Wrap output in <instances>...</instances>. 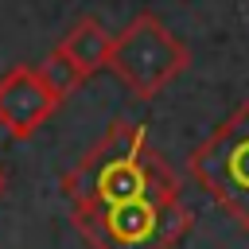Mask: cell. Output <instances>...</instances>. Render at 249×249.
Here are the masks:
<instances>
[{
	"label": "cell",
	"instance_id": "cell-1",
	"mask_svg": "<svg viewBox=\"0 0 249 249\" xmlns=\"http://www.w3.org/2000/svg\"><path fill=\"white\" fill-rule=\"evenodd\" d=\"M58 187L70 198V210L82 214V210L121 206L152 195H171L179 191V175L148 144L144 124L113 121L109 132L62 175Z\"/></svg>",
	"mask_w": 249,
	"mask_h": 249
},
{
	"label": "cell",
	"instance_id": "cell-2",
	"mask_svg": "<svg viewBox=\"0 0 249 249\" xmlns=\"http://www.w3.org/2000/svg\"><path fill=\"white\" fill-rule=\"evenodd\" d=\"M89 249H175L191 233V206L179 191L74 214Z\"/></svg>",
	"mask_w": 249,
	"mask_h": 249
},
{
	"label": "cell",
	"instance_id": "cell-3",
	"mask_svg": "<svg viewBox=\"0 0 249 249\" xmlns=\"http://www.w3.org/2000/svg\"><path fill=\"white\" fill-rule=\"evenodd\" d=\"M191 175L249 233V101L237 105L195 148Z\"/></svg>",
	"mask_w": 249,
	"mask_h": 249
},
{
	"label": "cell",
	"instance_id": "cell-4",
	"mask_svg": "<svg viewBox=\"0 0 249 249\" xmlns=\"http://www.w3.org/2000/svg\"><path fill=\"white\" fill-rule=\"evenodd\" d=\"M109 66L136 97H152L187 66V47L167 31L163 19L140 12L121 35H113Z\"/></svg>",
	"mask_w": 249,
	"mask_h": 249
},
{
	"label": "cell",
	"instance_id": "cell-5",
	"mask_svg": "<svg viewBox=\"0 0 249 249\" xmlns=\"http://www.w3.org/2000/svg\"><path fill=\"white\" fill-rule=\"evenodd\" d=\"M78 78L51 54L39 66H12L0 78V124L16 136L27 140L62 101V93L74 86Z\"/></svg>",
	"mask_w": 249,
	"mask_h": 249
},
{
	"label": "cell",
	"instance_id": "cell-6",
	"mask_svg": "<svg viewBox=\"0 0 249 249\" xmlns=\"http://www.w3.org/2000/svg\"><path fill=\"white\" fill-rule=\"evenodd\" d=\"M109 54H113V35H109L93 16L78 19V23L58 39V47H54V58H58L74 78L97 74L101 66H109Z\"/></svg>",
	"mask_w": 249,
	"mask_h": 249
},
{
	"label": "cell",
	"instance_id": "cell-7",
	"mask_svg": "<svg viewBox=\"0 0 249 249\" xmlns=\"http://www.w3.org/2000/svg\"><path fill=\"white\" fill-rule=\"evenodd\" d=\"M4 187H8V175H4V167H0V198H4Z\"/></svg>",
	"mask_w": 249,
	"mask_h": 249
}]
</instances>
